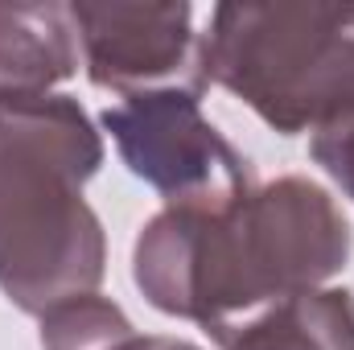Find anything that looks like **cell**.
Instances as JSON below:
<instances>
[{"label": "cell", "mask_w": 354, "mask_h": 350, "mask_svg": "<svg viewBox=\"0 0 354 350\" xmlns=\"http://www.w3.org/2000/svg\"><path fill=\"white\" fill-rule=\"evenodd\" d=\"M79 58L103 91L145 95L181 87L202 95V33L189 4H71Z\"/></svg>", "instance_id": "5b68a950"}, {"label": "cell", "mask_w": 354, "mask_h": 350, "mask_svg": "<svg viewBox=\"0 0 354 350\" xmlns=\"http://www.w3.org/2000/svg\"><path fill=\"white\" fill-rule=\"evenodd\" d=\"M99 124L111 132L132 177L153 185L165 206H231L256 185L248 157L202 116V95L194 91L128 95Z\"/></svg>", "instance_id": "277c9868"}, {"label": "cell", "mask_w": 354, "mask_h": 350, "mask_svg": "<svg viewBox=\"0 0 354 350\" xmlns=\"http://www.w3.org/2000/svg\"><path fill=\"white\" fill-rule=\"evenodd\" d=\"M202 79L243 99L280 136L354 111V4H218Z\"/></svg>", "instance_id": "3957f363"}, {"label": "cell", "mask_w": 354, "mask_h": 350, "mask_svg": "<svg viewBox=\"0 0 354 350\" xmlns=\"http://www.w3.org/2000/svg\"><path fill=\"white\" fill-rule=\"evenodd\" d=\"M214 342L223 350H354V293L313 288L284 297Z\"/></svg>", "instance_id": "52a82bcc"}, {"label": "cell", "mask_w": 354, "mask_h": 350, "mask_svg": "<svg viewBox=\"0 0 354 350\" xmlns=\"http://www.w3.org/2000/svg\"><path fill=\"white\" fill-rule=\"evenodd\" d=\"M79 71L71 4H0V103L50 95Z\"/></svg>", "instance_id": "8992f818"}, {"label": "cell", "mask_w": 354, "mask_h": 350, "mask_svg": "<svg viewBox=\"0 0 354 350\" xmlns=\"http://www.w3.org/2000/svg\"><path fill=\"white\" fill-rule=\"evenodd\" d=\"M115 350H202V347H194V342H185V338H165V334H149V338L132 334L128 342H120Z\"/></svg>", "instance_id": "30bf717a"}, {"label": "cell", "mask_w": 354, "mask_h": 350, "mask_svg": "<svg viewBox=\"0 0 354 350\" xmlns=\"http://www.w3.org/2000/svg\"><path fill=\"white\" fill-rule=\"evenodd\" d=\"M342 206L309 177L252 185L231 206H165L132 243V280L169 317L210 338L260 309L326 288L351 260Z\"/></svg>", "instance_id": "6da1fadb"}, {"label": "cell", "mask_w": 354, "mask_h": 350, "mask_svg": "<svg viewBox=\"0 0 354 350\" xmlns=\"http://www.w3.org/2000/svg\"><path fill=\"white\" fill-rule=\"evenodd\" d=\"M132 334L128 313L99 293L71 297L41 313V350H115Z\"/></svg>", "instance_id": "ba28073f"}, {"label": "cell", "mask_w": 354, "mask_h": 350, "mask_svg": "<svg viewBox=\"0 0 354 350\" xmlns=\"http://www.w3.org/2000/svg\"><path fill=\"white\" fill-rule=\"evenodd\" d=\"M309 153L313 161L326 169V174L338 181V190L354 202V111L322 124L309 140Z\"/></svg>", "instance_id": "9c48e42d"}, {"label": "cell", "mask_w": 354, "mask_h": 350, "mask_svg": "<svg viewBox=\"0 0 354 350\" xmlns=\"http://www.w3.org/2000/svg\"><path fill=\"white\" fill-rule=\"evenodd\" d=\"M103 165V136L71 95L0 103V293L21 313L95 293L107 272L103 223L83 185Z\"/></svg>", "instance_id": "7a4b0ae2"}]
</instances>
